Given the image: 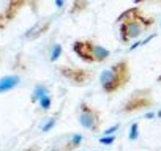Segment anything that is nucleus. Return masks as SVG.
<instances>
[{
    "mask_svg": "<svg viewBox=\"0 0 161 151\" xmlns=\"http://www.w3.org/2000/svg\"><path fill=\"white\" fill-rule=\"evenodd\" d=\"M156 118H161V110H159V112H156Z\"/></svg>",
    "mask_w": 161,
    "mask_h": 151,
    "instance_id": "a878e982",
    "label": "nucleus"
},
{
    "mask_svg": "<svg viewBox=\"0 0 161 151\" xmlns=\"http://www.w3.org/2000/svg\"><path fill=\"white\" fill-rule=\"evenodd\" d=\"M153 38H156V33H152V35H148L145 39H137V41H134L133 44H130V47H128V50L131 52V50H136L137 47H142V46H145V44H148Z\"/></svg>",
    "mask_w": 161,
    "mask_h": 151,
    "instance_id": "ddd939ff",
    "label": "nucleus"
},
{
    "mask_svg": "<svg viewBox=\"0 0 161 151\" xmlns=\"http://www.w3.org/2000/svg\"><path fill=\"white\" fill-rule=\"evenodd\" d=\"M100 85L103 93L114 95L131 82V66L128 58H122L100 72Z\"/></svg>",
    "mask_w": 161,
    "mask_h": 151,
    "instance_id": "f03ea898",
    "label": "nucleus"
},
{
    "mask_svg": "<svg viewBox=\"0 0 161 151\" xmlns=\"http://www.w3.org/2000/svg\"><path fill=\"white\" fill-rule=\"evenodd\" d=\"M119 124H114V126H111V128H108L106 131H104V135H114L117 131H119Z\"/></svg>",
    "mask_w": 161,
    "mask_h": 151,
    "instance_id": "aec40b11",
    "label": "nucleus"
},
{
    "mask_svg": "<svg viewBox=\"0 0 161 151\" xmlns=\"http://www.w3.org/2000/svg\"><path fill=\"white\" fill-rule=\"evenodd\" d=\"M62 50H63L62 44H60V43H55V44L52 46V49H51V54H49V61H51V63L57 61V60L60 58V55H62Z\"/></svg>",
    "mask_w": 161,
    "mask_h": 151,
    "instance_id": "4468645a",
    "label": "nucleus"
},
{
    "mask_svg": "<svg viewBox=\"0 0 161 151\" xmlns=\"http://www.w3.org/2000/svg\"><path fill=\"white\" fill-rule=\"evenodd\" d=\"M115 22L119 24L120 43L123 46H128L133 41H137L147 32H150L156 24V19L153 16H147L139 7H133L125 10L115 19Z\"/></svg>",
    "mask_w": 161,
    "mask_h": 151,
    "instance_id": "f257e3e1",
    "label": "nucleus"
},
{
    "mask_svg": "<svg viewBox=\"0 0 161 151\" xmlns=\"http://www.w3.org/2000/svg\"><path fill=\"white\" fill-rule=\"evenodd\" d=\"M73 52L86 63H104L111 57V50L92 39H76L71 44Z\"/></svg>",
    "mask_w": 161,
    "mask_h": 151,
    "instance_id": "7ed1b4c3",
    "label": "nucleus"
},
{
    "mask_svg": "<svg viewBox=\"0 0 161 151\" xmlns=\"http://www.w3.org/2000/svg\"><path fill=\"white\" fill-rule=\"evenodd\" d=\"M76 117H77V121L79 124L82 126L84 129L93 132V134H98L101 131V126H103V117H101V112L90 106L89 102L82 101L77 109H76Z\"/></svg>",
    "mask_w": 161,
    "mask_h": 151,
    "instance_id": "39448f33",
    "label": "nucleus"
},
{
    "mask_svg": "<svg viewBox=\"0 0 161 151\" xmlns=\"http://www.w3.org/2000/svg\"><path fill=\"white\" fill-rule=\"evenodd\" d=\"M128 138H130L131 142H134V140L139 138V124H137V123H133V124H131L130 132H128Z\"/></svg>",
    "mask_w": 161,
    "mask_h": 151,
    "instance_id": "a211bd4d",
    "label": "nucleus"
},
{
    "mask_svg": "<svg viewBox=\"0 0 161 151\" xmlns=\"http://www.w3.org/2000/svg\"><path fill=\"white\" fill-rule=\"evenodd\" d=\"M54 3H55V8L57 10H62L65 7V3H66V0H54Z\"/></svg>",
    "mask_w": 161,
    "mask_h": 151,
    "instance_id": "5701e85b",
    "label": "nucleus"
},
{
    "mask_svg": "<svg viewBox=\"0 0 161 151\" xmlns=\"http://www.w3.org/2000/svg\"><path fill=\"white\" fill-rule=\"evenodd\" d=\"M144 2H148V0H134L136 7H137V5H141V3H144ZM156 2H161V0H156Z\"/></svg>",
    "mask_w": 161,
    "mask_h": 151,
    "instance_id": "b1692460",
    "label": "nucleus"
},
{
    "mask_svg": "<svg viewBox=\"0 0 161 151\" xmlns=\"http://www.w3.org/2000/svg\"><path fill=\"white\" fill-rule=\"evenodd\" d=\"M156 82H158V84H161V74H159L158 77H156Z\"/></svg>",
    "mask_w": 161,
    "mask_h": 151,
    "instance_id": "393cba45",
    "label": "nucleus"
},
{
    "mask_svg": "<svg viewBox=\"0 0 161 151\" xmlns=\"http://www.w3.org/2000/svg\"><path fill=\"white\" fill-rule=\"evenodd\" d=\"M19 84H21L19 76H5V77L0 79V93L10 91V90L16 88Z\"/></svg>",
    "mask_w": 161,
    "mask_h": 151,
    "instance_id": "1a4fd4ad",
    "label": "nucleus"
},
{
    "mask_svg": "<svg viewBox=\"0 0 161 151\" xmlns=\"http://www.w3.org/2000/svg\"><path fill=\"white\" fill-rule=\"evenodd\" d=\"M159 27H161V21H159Z\"/></svg>",
    "mask_w": 161,
    "mask_h": 151,
    "instance_id": "bb28decb",
    "label": "nucleus"
},
{
    "mask_svg": "<svg viewBox=\"0 0 161 151\" xmlns=\"http://www.w3.org/2000/svg\"><path fill=\"white\" fill-rule=\"evenodd\" d=\"M22 151H41V146L40 145H30V146L24 148Z\"/></svg>",
    "mask_w": 161,
    "mask_h": 151,
    "instance_id": "4be33fe9",
    "label": "nucleus"
},
{
    "mask_svg": "<svg viewBox=\"0 0 161 151\" xmlns=\"http://www.w3.org/2000/svg\"><path fill=\"white\" fill-rule=\"evenodd\" d=\"M115 138H117L115 134H114V135H103V137L100 138V143H101V145H112V143L115 142Z\"/></svg>",
    "mask_w": 161,
    "mask_h": 151,
    "instance_id": "6ab92c4d",
    "label": "nucleus"
},
{
    "mask_svg": "<svg viewBox=\"0 0 161 151\" xmlns=\"http://www.w3.org/2000/svg\"><path fill=\"white\" fill-rule=\"evenodd\" d=\"M57 121H58V115H54V117H51L43 126H41V132H49V131H52L54 129V126L57 124Z\"/></svg>",
    "mask_w": 161,
    "mask_h": 151,
    "instance_id": "dca6fc26",
    "label": "nucleus"
},
{
    "mask_svg": "<svg viewBox=\"0 0 161 151\" xmlns=\"http://www.w3.org/2000/svg\"><path fill=\"white\" fill-rule=\"evenodd\" d=\"M44 151H71V149L66 146V142L62 140V142H58V143H52V145H49Z\"/></svg>",
    "mask_w": 161,
    "mask_h": 151,
    "instance_id": "f3484780",
    "label": "nucleus"
},
{
    "mask_svg": "<svg viewBox=\"0 0 161 151\" xmlns=\"http://www.w3.org/2000/svg\"><path fill=\"white\" fill-rule=\"evenodd\" d=\"M27 3H29V0H8L7 7L0 11V32L5 30L8 24L18 18V14Z\"/></svg>",
    "mask_w": 161,
    "mask_h": 151,
    "instance_id": "0eeeda50",
    "label": "nucleus"
},
{
    "mask_svg": "<svg viewBox=\"0 0 161 151\" xmlns=\"http://www.w3.org/2000/svg\"><path fill=\"white\" fill-rule=\"evenodd\" d=\"M57 71L62 76V79H65L74 87H84L93 81V72L90 69L80 68L76 65H60L57 66Z\"/></svg>",
    "mask_w": 161,
    "mask_h": 151,
    "instance_id": "423d86ee",
    "label": "nucleus"
},
{
    "mask_svg": "<svg viewBox=\"0 0 161 151\" xmlns=\"http://www.w3.org/2000/svg\"><path fill=\"white\" fill-rule=\"evenodd\" d=\"M87 10H89V0H73V3L69 7V14L76 16V14H80Z\"/></svg>",
    "mask_w": 161,
    "mask_h": 151,
    "instance_id": "9d476101",
    "label": "nucleus"
},
{
    "mask_svg": "<svg viewBox=\"0 0 161 151\" xmlns=\"http://www.w3.org/2000/svg\"><path fill=\"white\" fill-rule=\"evenodd\" d=\"M38 104H40V109H41L43 112H47V110L52 107V96H51V93L46 95V96H43V98L38 101Z\"/></svg>",
    "mask_w": 161,
    "mask_h": 151,
    "instance_id": "2eb2a0df",
    "label": "nucleus"
},
{
    "mask_svg": "<svg viewBox=\"0 0 161 151\" xmlns=\"http://www.w3.org/2000/svg\"><path fill=\"white\" fill-rule=\"evenodd\" d=\"M155 107V98L152 88H137L131 91V95L122 102L120 113L133 115L137 112H145Z\"/></svg>",
    "mask_w": 161,
    "mask_h": 151,
    "instance_id": "20e7f679",
    "label": "nucleus"
},
{
    "mask_svg": "<svg viewBox=\"0 0 161 151\" xmlns=\"http://www.w3.org/2000/svg\"><path fill=\"white\" fill-rule=\"evenodd\" d=\"M65 142H66V146H68L71 151H76L80 145H82L84 137L80 135V134H69V135L65 138Z\"/></svg>",
    "mask_w": 161,
    "mask_h": 151,
    "instance_id": "9b49d317",
    "label": "nucleus"
},
{
    "mask_svg": "<svg viewBox=\"0 0 161 151\" xmlns=\"http://www.w3.org/2000/svg\"><path fill=\"white\" fill-rule=\"evenodd\" d=\"M52 21H54V16H49V18H44V19H40L35 25H32L25 33H24V41H35L38 38H41L52 25Z\"/></svg>",
    "mask_w": 161,
    "mask_h": 151,
    "instance_id": "6e6552de",
    "label": "nucleus"
},
{
    "mask_svg": "<svg viewBox=\"0 0 161 151\" xmlns=\"http://www.w3.org/2000/svg\"><path fill=\"white\" fill-rule=\"evenodd\" d=\"M29 5H30L32 10L36 13V11H38V5H40V0H29Z\"/></svg>",
    "mask_w": 161,
    "mask_h": 151,
    "instance_id": "412c9836",
    "label": "nucleus"
},
{
    "mask_svg": "<svg viewBox=\"0 0 161 151\" xmlns=\"http://www.w3.org/2000/svg\"><path fill=\"white\" fill-rule=\"evenodd\" d=\"M46 95H49V88H47V85H44V84H38L35 88H33V91H32V98H30V101L32 102H38L43 96H46Z\"/></svg>",
    "mask_w": 161,
    "mask_h": 151,
    "instance_id": "f8f14e48",
    "label": "nucleus"
}]
</instances>
